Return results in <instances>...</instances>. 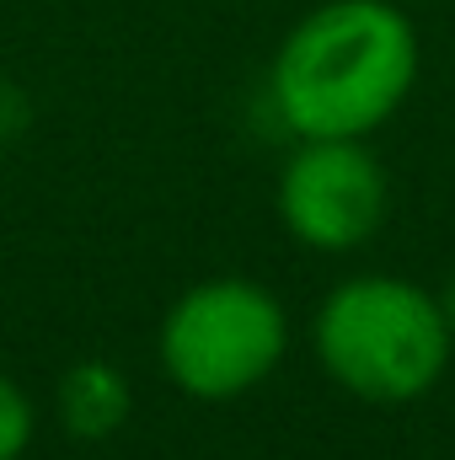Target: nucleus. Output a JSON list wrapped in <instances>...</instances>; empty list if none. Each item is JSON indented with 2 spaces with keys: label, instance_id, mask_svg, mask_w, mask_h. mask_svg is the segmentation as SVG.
Masks as SVG:
<instances>
[{
  "label": "nucleus",
  "instance_id": "nucleus-1",
  "mask_svg": "<svg viewBox=\"0 0 455 460\" xmlns=\"http://www.w3.org/2000/svg\"><path fill=\"white\" fill-rule=\"evenodd\" d=\"M418 32L391 0H327L273 54V108L300 139H364L407 102Z\"/></svg>",
  "mask_w": 455,
  "mask_h": 460
},
{
  "label": "nucleus",
  "instance_id": "nucleus-2",
  "mask_svg": "<svg viewBox=\"0 0 455 460\" xmlns=\"http://www.w3.org/2000/svg\"><path fill=\"white\" fill-rule=\"evenodd\" d=\"M311 343L322 369L343 391L375 407H402L440 385L455 332L445 322L440 295L407 279L370 273V279L338 284L322 300L311 322Z\"/></svg>",
  "mask_w": 455,
  "mask_h": 460
},
{
  "label": "nucleus",
  "instance_id": "nucleus-3",
  "mask_svg": "<svg viewBox=\"0 0 455 460\" xmlns=\"http://www.w3.org/2000/svg\"><path fill=\"white\" fill-rule=\"evenodd\" d=\"M290 348L284 305L252 279H204L161 322V369L193 402H230L263 385Z\"/></svg>",
  "mask_w": 455,
  "mask_h": 460
},
{
  "label": "nucleus",
  "instance_id": "nucleus-4",
  "mask_svg": "<svg viewBox=\"0 0 455 460\" xmlns=\"http://www.w3.org/2000/svg\"><path fill=\"white\" fill-rule=\"evenodd\" d=\"M386 172L359 139H306L279 177L284 230L317 252H353L386 220Z\"/></svg>",
  "mask_w": 455,
  "mask_h": 460
},
{
  "label": "nucleus",
  "instance_id": "nucleus-5",
  "mask_svg": "<svg viewBox=\"0 0 455 460\" xmlns=\"http://www.w3.org/2000/svg\"><path fill=\"white\" fill-rule=\"evenodd\" d=\"M129 407H134L129 380H123V369L108 364V358H81V364H70L65 380H59V391H54V412H59L65 434L81 439V445L113 439L118 429L129 423Z\"/></svg>",
  "mask_w": 455,
  "mask_h": 460
},
{
  "label": "nucleus",
  "instance_id": "nucleus-6",
  "mask_svg": "<svg viewBox=\"0 0 455 460\" xmlns=\"http://www.w3.org/2000/svg\"><path fill=\"white\" fill-rule=\"evenodd\" d=\"M32 429H38V412H32V396L0 375V460H22L32 445Z\"/></svg>",
  "mask_w": 455,
  "mask_h": 460
},
{
  "label": "nucleus",
  "instance_id": "nucleus-7",
  "mask_svg": "<svg viewBox=\"0 0 455 460\" xmlns=\"http://www.w3.org/2000/svg\"><path fill=\"white\" fill-rule=\"evenodd\" d=\"M22 123H27V97H22L11 81H0V145H5L11 134H22Z\"/></svg>",
  "mask_w": 455,
  "mask_h": 460
},
{
  "label": "nucleus",
  "instance_id": "nucleus-8",
  "mask_svg": "<svg viewBox=\"0 0 455 460\" xmlns=\"http://www.w3.org/2000/svg\"><path fill=\"white\" fill-rule=\"evenodd\" d=\"M440 305H445V322H451V332H455V273H451V284H445V295H440Z\"/></svg>",
  "mask_w": 455,
  "mask_h": 460
}]
</instances>
